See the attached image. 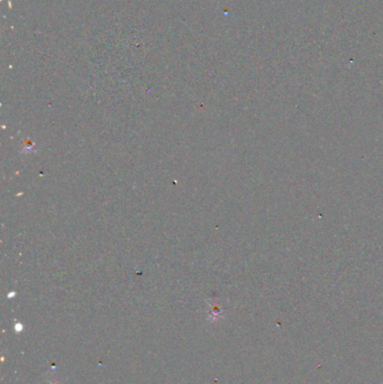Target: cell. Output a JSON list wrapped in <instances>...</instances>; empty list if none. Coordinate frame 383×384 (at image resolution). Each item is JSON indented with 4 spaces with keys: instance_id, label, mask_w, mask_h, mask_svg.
Here are the masks:
<instances>
[{
    "instance_id": "obj_1",
    "label": "cell",
    "mask_w": 383,
    "mask_h": 384,
    "mask_svg": "<svg viewBox=\"0 0 383 384\" xmlns=\"http://www.w3.org/2000/svg\"><path fill=\"white\" fill-rule=\"evenodd\" d=\"M22 329H23V326L20 325V324H17V325H16V331H17V332H20V331H22Z\"/></svg>"
},
{
    "instance_id": "obj_2",
    "label": "cell",
    "mask_w": 383,
    "mask_h": 384,
    "mask_svg": "<svg viewBox=\"0 0 383 384\" xmlns=\"http://www.w3.org/2000/svg\"><path fill=\"white\" fill-rule=\"evenodd\" d=\"M48 384H62V383L59 382V381H51V382H49Z\"/></svg>"
}]
</instances>
